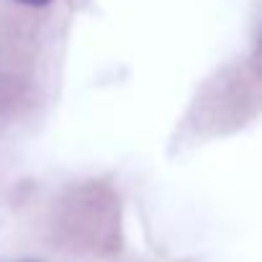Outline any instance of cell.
Instances as JSON below:
<instances>
[{
  "mask_svg": "<svg viewBox=\"0 0 262 262\" xmlns=\"http://www.w3.org/2000/svg\"><path fill=\"white\" fill-rule=\"evenodd\" d=\"M16 3H24V6H49L52 3V0H16Z\"/></svg>",
  "mask_w": 262,
  "mask_h": 262,
  "instance_id": "6da1fadb",
  "label": "cell"
}]
</instances>
